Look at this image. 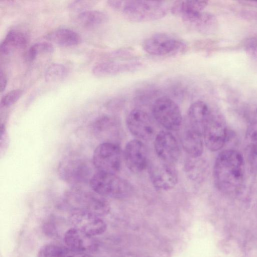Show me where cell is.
Returning <instances> with one entry per match:
<instances>
[{
    "label": "cell",
    "instance_id": "6da1fadb",
    "mask_svg": "<svg viewBox=\"0 0 257 257\" xmlns=\"http://www.w3.org/2000/svg\"><path fill=\"white\" fill-rule=\"evenodd\" d=\"M244 173V161L241 154L233 149L224 150L218 154L214 163V184L222 193H237L243 184Z\"/></svg>",
    "mask_w": 257,
    "mask_h": 257
},
{
    "label": "cell",
    "instance_id": "7a4b0ae2",
    "mask_svg": "<svg viewBox=\"0 0 257 257\" xmlns=\"http://www.w3.org/2000/svg\"><path fill=\"white\" fill-rule=\"evenodd\" d=\"M108 5L121 13L126 20L144 23L160 20L167 14L168 7L164 2L145 1H109Z\"/></svg>",
    "mask_w": 257,
    "mask_h": 257
},
{
    "label": "cell",
    "instance_id": "3957f363",
    "mask_svg": "<svg viewBox=\"0 0 257 257\" xmlns=\"http://www.w3.org/2000/svg\"><path fill=\"white\" fill-rule=\"evenodd\" d=\"M93 164L86 159L67 157L60 162L57 172L64 182L78 187L89 183L95 173Z\"/></svg>",
    "mask_w": 257,
    "mask_h": 257
},
{
    "label": "cell",
    "instance_id": "277c9868",
    "mask_svg": "<svg viewBox=\"0 0 257 257\" xmlns=\"http://www.w3.org/2000/svg\"><path fill=\"white\" fill-rule=\"evenodd\" d=\"M66 199L72 210L86 211L100 217L106 215L110 210L105 197L93 191L84 190L76 187L67 192Z\"/></svg>",
    "mask_w": 257,
    "mask_h": 257
},
{
    "label": "cell",
    "instance_id": "5b68a950",
    "mask_svg": "<svg viewBox=\"0 0 257 257\" xmlns=\"http://www.w3.org/2000/svg\"><path fill=\"white\" fill-rule=\"evenodd\" d=\"M89 185L91 190L104 197H125L132 191L131 184L116 174L96 171Z\"/></svg>",
    "mask_w": 257,
    "mask_h": 257
},
{
    "label": "cell",
    "instance_id": "8992f818",
    "mask_svg": "<svg viewBox=\"0 0 257 257\" xmlns=\"http://www.w3.org/2000/svg\"><path fill=\"white\" fill-rule=\"evenodd\" d=\"M186 48V43L183 40L164 33L152 35L143 43L144 50L156 56L176 55L184 52Z\"/></svg>",
    "mask_w": 257,
    "mask_h": 257
},
{
    "label": "cell",
    "instance_id": "52a82bcc",
    "mask_svg": "<svg viewBox=\"0 0 257 257\" xmlns=\"http://www.w3.org/2000/svg\"><path fill=\"white\" fill-rule=\"evenodd\" d=\"M121 155L117 144L102 143L94 150L92 162L97 172L116 174L121 168Z\"/></svg>",
    "mask_w": 257,
    "mask_h": 257
},
{
    "label": "cell",
    "instance_id": "ba28073f",
    "mask_svg": "<svg viewBox=\"0 0 257 257\" xmlns=\"http://www.w3.org/2000/svg\"><path fill=\"white\" fill-rule=\"evenodd\" d=\"M152 112L155 119L168 131H177L181 126V110L178 105L169 97L157 98L153 104Z\"/></svg>",
    "mask_w": 257,
    "mask_h": 257
},
{
    "label": "cell",
    "instance_id": "9c48e42d",
    "mask_svg": "<svg viewBox=\"0 0 257 257\" xmlns=\"http://www.w3.org/2000/svg\"><path fill=\"white\" fill-rule=\"evenodd\" d=\"M148 170L153 185L159 190H171L178 182V173L174 164L159 159L149 163Z\"/></svg>",
    "mask_w": 257,
    "mask_h": 257
},
{
    "label": "cell",
    "instance_id": "30bf717a",
    "mask_svg": "<svg viewBox=\"0 0 257 257\" xmlns=\"http://www.w3.org/2000/svg\"><path fill=\"white\" fill-rule=\"evenodd\" d=\"M227 138V128L221 115L213 112L207 122L203 134L206 147L211 151L221 149Z\"/></svg>",
    "mask_w": 257,
    "mask_h": 257
},
{
    "label": "cell",
    "instance_id": "8fae6325",
    "mask_svg": "<svg viewBox=\"0 0 257 257\" xmlns=\"http://www.w3.org/2000/svg\"><path fill=\"white\" fill-rule=\"evenodd\" d=\"M69 221L73 227L92 236L102 234L107 228L101 217L82 210H72Z\"/></svg>",
    "mask_w": 257,
    "mask_h": 257
},
{
    "label": "cell",
    "instance_id": "7c38bea8",
    "mask_svg": "<svg viewBox=\"0 0 257 257\" xmlns=\"http://www.w3.org/2000/svg\"><path fill=\"white\" fill-rule=\"evenodd\" d=\"M126 124L131 134L139 139L149 141L155 136L154 125L150 116L141 109L136 108L130 112Z\"/></svg>",
    "mask_w": 257,
    "mask_h": 257
},
{
    "label": "cell",
    "instance_id": "4fadbf2b",
    "mask_svg": "<svg viewBox=\"0 0 257 257\" xmlns=\"http://www.w3.org/2000/svg\"><path fill=\"white\" fill-rule=\"evenodd\" d=\"M154 148L158 158L163 162L174 164L179 158L178 143L169 131H161L156 135Z\"/></svg>",
    "mask_w": 257,
    "mask_h": 257
},
{
    "label": "cell",
    "instance_id": "5bb4252c",
    "mask_svg": "<svg viewBox=\"0 0 257 257\" xmlns=\"http://www.w3.org/2000/svg\"><path fill=\"white\" fill-rule=\"evenodd\" d=\"M123 155L126 166L132 172H142L148 166L147 149L140 140L128 142L125 147Z\"/></svg>",
    "mask_w": 257,
    "mask_h": 257
},
{
    "label": "cell",
    "instance_id": "9a60e30c",
    "mask_svg": "<svg viewBox=\"0 0 257 257\" xmlns=\"http://www.w3.org/2000/svg\"><path fill=\"white\" fill-rule=\"evenodd\" d=\"M64 241L67 247L89 254L96 251L99 246L94 236L73 227L65 233Z\"/></svg>",
    "mask_w": 257,
    "mask_h": 257
},
{
    "label": "cell",
    "instance_id": "2e32d148",
    "mask_svg": "<svg viewBox=\"0 0 257 257\" xmlns=\"http://www.w3.org/2000/svg\"><path fill=\"white\" fill-rule=\"evenodd\" d=\"M143 66L139 61H105L96 64L92 72L97 77L111 76L136 71Z\"/></svg>",
    "mask_w": 257,
    "mask_h": 257
},
{
    "label": "cell",
    "instance_id": "e0dca14e",
    "mask_svg": "<svg viewBox=\"0 0 257 257\" xmlns=\"http://www.w3.org/2000/svg\"><path fill=\"white\" fill-rule=\"evenodd\" d=\"M212 113L206 102L201 100L193 102L188 110L189 127L203 135L205 127Z\"/></svg>",
    "mask_w": 257,
    "mask_h": 257
},
{
    "label": "cell",
    "instance_id": "ac0fdd59",
    "mask_svg": "<svg viewBox=\"0 0 257 257\" xmlns=\"http://www.w3.org/2000/svg\"><path fill=\"white\" fill-rule=\"evenodd\" d=\"M118 122L114 117L102 116L95 120L93 129L94 135L102 143H115L119 134Z\"/></svg>",
    "mask_w": 257,
    "mask_h": 257
},
{
    "label": "cell",
    "instance_id": "d6986e66",
    "mask_svg": "<svg viewBox=\"0 0 257 257\" xmlns=\"http://www.w3.org/2000/svg\"><path fill=\"white\" fill-rule=\"evenodd\" d=\"M205 1H178L171 8L172 13L184 22L196 14L204 11L207 5Z\"/></svg>",
    "mask_w": 257,
    "mask_h": 257
},
{
    "label": "cell",
    "instance_id": "ffe728a7",
    "mask_svg": "<svg viewBox=\"0 0 257 257\" xmlns=\"http://www.w3.org/2000/svg\"><path fill=\"white\" fill-rule=\"evenodd\" d=\"M184 23L191 29L205 34L213 33L217 28V21L215 16L204 11Z\"/></svg>",
    "mask_w": 257,
    "mask_h": 257
},
{
    "label": "cell",
    "instance_id": "44dd1931",
    "mask_svg": "<svg viewBox=\"0 0 257 257\" xmlns=\"http://www.w3.org/2000/svg\"><path fill=\"white\" fill-rule=\"evenodd\" d=\"M45 38L59 46L71 47L81 43V38L75 31L67 28H60L48 33Z\"/></svg>",
    "mask_w": 257,
    "mask_h": 257
},
{
    "label": "cell",
    "instance_id": "7402d4cb",
    "mask_svg": "<svg viewBox=\"0 0 257 257\" xmlns=\"http://www.w3.org/2000/svg\"><path fill=\"white\" fill-rule=\"evenodd\" d=\"M203 135L190 127L182 135V144L184 150L192 158H199L203 151Z\"/></svg>",
    "mask_w": 257,
    "mask_h": 257
},
{
    "label": "cell",
    "instance_id": "603a6c76",
    "mask_svg": "<svg viewBox=\"0 0 257 257\" xmlns=\"http://www.w3.org/2000/svg\"><path fill=\"white\" fill-rule=\"evenodd\" d=\"M28 37L23 32L16 29L10 30L2 41L1 53L8 55L16 50L25 48L28 43Z\"/></svg>",
    "mask_w": 257,
    "mask_h": 257
},
{
    "label": "cell",
    "instance_id": "cb8c5ba5",
    "mask_svg": "<svg viewBox=\"0 0 257 257\" xmlns=\"http://www.w3.org/2000/svg\"><path fill=\"white\" fill-rule=\"evenodd\" d=\"M246 153L251 168L257 170V120L251 121L245 136Z\"/></svg>",
    "mask_w": 257,
    "mask_h": 257
},
{
    "label": "cell",
    "instance_id": "d4e9b609",
    "mask_svg": "<svg viewBox=\"0 0 257 257\" xmlns=\"http://www.w3.org/2000/svg\"><path fill=\"white\" fill-rule=\"evenodd\" d=\"M38 257H93L90 254L78 251L68 247L54 244L44 246Z\"/></svg>",
    "mask_w": 257,
    "mask_h": 257
},
{
    "label": "cell",
    "instance_id": "484cf974",
    "mask_svg": "<svg viewBox=\"0 0 257 257\" xmlns=\"http://www.w3.org/2000/svg\"><path fill=\"white\" fill-rule=\"evenodd\" d=\"M108 20L107 15L98 10H87L78 14L77 21L81 26L93 28L105 23Z\"/></svg>",
    "mask_w": 257,
    "mask_h": 257
},
{
    "label": "cell",
    "instance_id": "4316f807",
    "mask_svg": "<svg viewBox=\"0 0 257 257\" xmlns=\"http://www.w3.org/2000/svg\"><path fill=\"white\" fill-rule=\"evenodd\" d=\"M68 73L67 68L63 64L52 63L46 69L44 77L47 82H56L65 79Z\"/></svg>",
    "mask_w": 257,
    "mask_h": 257
},
{
    "label": "cell",
    "instance_id": "83f0119b",
    "mask_svg": "<svg viewBox=\"0 0 257 257\" xmlns=\"http://www.w3.org/2000/svg\"><path fill=\"white\" fill-rule=\"evenodd\" d=\"M54 51V46L51 43L42 41L32 45L28 50L26 57L29 61H34L39 55L48 54Z\"/></svg>",
    "mask_w": 257,
    "mask_h": 257
},
{
    "label": "cell",
    "instance_id": "f1b7e54d",
    "mask_svg": "<svg viewBox=\"0 0 257 257\" xmlns=\"http://www.w3.org/2000/svg\"><path fill=\"white\" fill-rule=\"evenodd\" d=\"M23 94L22 90L15 89L6 93L1 100V106L7 107L14 104L21 97Z\"/></svg>",
    "mask_w": 257,
    "mask_h": 257
},
{
    "label": "cell",
    "instance_id": "f546056e",
    "mask_svg": "<svg viewBox=\"0 0 257 257\" xmlns=\"http://www.w3.org/2000/svg\"><path fill=\"white\" fill-rule=\"evenodd\" d=\"M244 48L248 55L257 61V37L248 38L245 40Z\"/></svg>",
    "mask_w": 257,
    "mask_h": 257
},
{
    "label": "cell",
    "instance_id": "4dcf8cb0",
    "mask_svg": "<svg viewBox=\"0 0 257 257\" xmlns=\"http://www.w3.org/2000/svg\"><path fill=\"white\" fill-rule=\"evenodd\" d=\"M93 1H75L72 2L69 6L70 10L73 11H78L79 13L87 10V8L93 5ZM78 13V14H79Z\"/></svg>",
    "mask_w": 257,
    "mask_h": 257
},
{
    "label": "cell",
    "instance_id": "1f68e13d",
    "mask_svg": "<svg viewBox=\"0 0 257 257\" xmlns=\"http://www.w3.org/2000/svg\"><path fill=\"white\" fill-rule=\"evenodd\" d=\"M244 18L257 22V12L254 11H244L242 14Z\"/></svg>",
    "mask_w": 257,
    "mask_h": 257
},
{
    "label": "cell",
    "instance_id": "d6a6232c",
    "mask_svg": "<svg viewBox=\"0 0 257 257\" xmlns=\"http://www.w3.org/2000/svg\"><path fill=\"white\" fill-rule=\"evenodd\" d=\"M7 85V78L5 73L1 69L0 71V89L2 93L5 90Z\"/></svg>",
    "mask_w": 257,
    "mask_h": 257
}]
</instances>
